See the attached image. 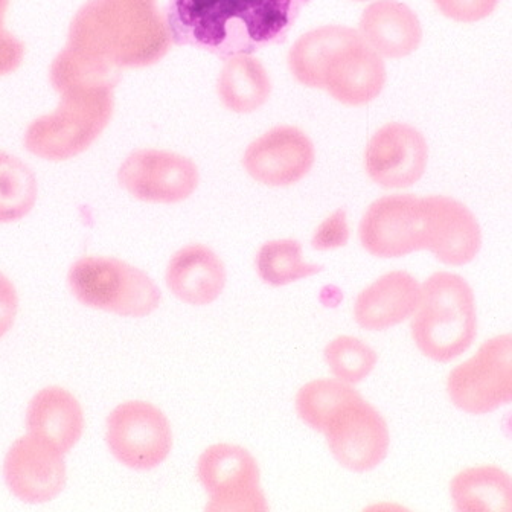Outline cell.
Wrapping results in <instances>:
<instances>
[{"label":"cell","mask_w":512,"mask_h":512,"mask_svg":"<svg viewBox=\"0 0 512 512\" xmlns=\"http://www.w3.org/2000/svg\"><path fill=\"white\" fill-rule=\"evenodd\" d=\"M313 0H167L173 45L226 61L285 43Z\"/></svg>","instance_id":"1"},{"label":"cell","mask_w":512,"mask_h":512,"mask_svg":"<svg viewBox=\"0 0 512 512\" xmlns=\"http://www.w3.org/2000/svg\"><path fill=\"white\" fill-rule=\"evenodd\" d=\"M49 80L60 104L26 128V150L51 162L74 159L87 150L112 121L119 74L64 48L52 61Z\"/></svg>","instance_id":"2"},{"label":"cell","mask_w":512,"mask_h":512,"mask_svg":"<svg viewBox=\"0 0 512 512\" xmlns=\"http://www.w3.org/2000/svg\"><path fill=\"white\" fill-rule=\"evenodd\" d=\"M66 46L121 72L164 60L173 40L157 0H89L72 19Z\"/></svg>","instance_id":"3"},{"label":"cell","mask_w":512,"mask_h":512,"mask_svg":"<svg viewBox=\"0 0 512 512\" xmlns=\"http://www.w3.org/2000/svg\"><path fill=\"white\" fill-rule=\"evenodd\" d=\"M410 330L416 348L433 362L458 359L477 336L473 288L456 273H433L423 284V298Z\"/></svg>","instance_id":"4"},{"label":"cell","mask_w":512,"mask_h":512,"mask_svg":"<svg viewBox=\"0 0 512 512\" xmlns=\"http://www.w3.org/2000/svg\"><path fill=\"white\" fill-rule=\"evenodd\" d=\"M72 296L84 307L119 317L150 316L159 308L162 293L138 267L113 256H83L68 272Z\"/></svg>","instance_id":"5"},{"label":"cell","mask_w":512,"mask_h":512,"mask_svg":"<svg viewBox=\"0 0 512 512\" xmlns=\"http://www.w3.org/2000/svg\"><path fill=\"white\" fill-rule=\"evenodd\" d=\"M196 473L208 494L206 511H269L258 462L241 445L221 442L206 448L199 456Z\"/></svg>","instance_id":"6"},{"label":"cell","mask_w":512,"mask_h":512,"mask_svg":"<svg viewBox=\"0 0 512 512\" xmlns=\"http://www.w3.org/2000/svg\"><path fill=\"white\" fill-rule=\"evenodd\" d=\"M359 238L363 249L377 258H403L429 249L426 197L394 194L375 200L360 221Z\"/></svg>","instance_id":"7"},{"label":"cell","mask_w":512,"mask_h":512,"mask_svg":"<svg viewBox=\"0 0 512 512\" xmlns=\"http://www.w3.org/2000/svg\"><path fill=\"white\" fill-rule=\"evenodd\" d=\"M448 397L468 415H488L512 403V334L482 343L447 380Z\"/></svg>","instance_id":"8"},{"label":"cell","mask_w":512,"mask_h":512,"mask_svg":"<svg viewBox=\"0 0 512 512\" xmlns=\"http://www.w3.org/2000/svg\"><path fill=\"white\" fill-rule=\"evenodd\" d=\"M106 444L119 464L150 471L170 456L173 429L167 415L153 403L124 401L107 416Z\"/></svg>","instance_id":"9"},{"label":"cell","mask_w":512,"mask_h":512,"mask_svg":"<svg viewBox=\"0 0 512 512\" xmlns=\"http://www.w3.org/2000/svg\"><path fill=\"white\" fill-rule=\"evenodd\" d=\"M118 182L141 202L176 205L196 192L200 173L197 165L182 154L141 148L125 157L118 170Z\"/></svg>","instance_id":"10"},{"label":"cell","mask_w":512,"mask_h":512,"mask_svg":"<svg viewBox=\"0 0 512 512\" xmlns=\"http://www.w3.org/2000/svg\"><path fill=\"white\" fill-rule=\"evenodd\" d=\"M324 435L333 458L354 473L375 470L391 445L388 423L362 395L334 415Z\"/></svg>","instance_id":"11"},{"label":"cell","mask_w":512,"mask_h":512,"mask_svg":"<svg viewBox=\"0 0 512 512\" xmlns=\"http://www.w3.org/2000/svg\"><path fill=\"white\" fill-rule=\"evenodd\" d=\"M429 162V145L420 130L389 122L372 136L365 150L369 179L384 189L410 188L420 182Z\"/></svg>","instance_id":"12"},{"label":"cell","mask_w":512,"mask_h":512,"mask_svg":"<svg viewBox=\"0 0 512 512\" xmlns=\"http://www.w3.org/2000/svg\"><path fill=\"white\" fill-rule=\"evenodd\" d=\"M316 162V148L301 128L278 125L244 151L243 167L255 182L272 188L296 185Z\"/></svg>","instance_id":"13"},{"label":"cell","mask_w":512,"mask_h":512,"mask_svg":"<svg viewBox=\"0 0 512 512\" xmlns=\"http://www.w3.org/2000/svg\"><path fill=\"white\" fill-rule=\"evenodd\" d=\"M63 453L34 436H20L4 459V480L17 499L29 505L51 502L64 490L68 468Z\"/></svg>","instance_id":"14"},{"label":"cell","mask_w":512,"mask_h":512,"mask_svg":"<svg viewBox=\"0 0 512 512\" xmlns=\"http://www.w3.org/2000/svg\"><path fill=\"white\" fill-rule=\"evenodd\" d=\"M386 78L383 57L360 37L333 55L325 71L324 90L337 103L362 107L380 96Z\"/></svg>","instance_id":"15"},{"label":"cell","mask_w":512,"mask_h":512,"mask_svg":"<svg viewBox=\"0 0 512 512\" xmlns=\"http://www.w3.org/2000/svg\"><path fill=\"white\" fill-rule=\"evenodd\" d=\"M423 298V285L410 273L394 270L363 288L352 308L366 331H386L413 317Z\"/></svg>","instance_id":"16"},{"label":"cell","mask_w":512,"mask_h":512,"mask_svg":"<svg viewBox=\"0 0 512 512\" xmlns=\"http://www.w3.org/2000/svg\"><path fill=\"white\" fill-rule=\"evenodd\" d=\"M430 211L429 252L447 266L470 264L482 247V232L473 212L447 196L426 197Z\"/></svg>","instance_id":"17"},{"label":"cell","mask_w":512,"mask_h":512,"mask_svg":"<svg viewBox=\"0 0 512 512\" xmlns=\"http://www.w3.org/2000/svg\"><path fill=\"white\" fill-rule=\"evenodd\" d=\"M228 273L220 256L205 244H188L168 261L165 282L174 298L191 307L214 304L224 292Z\"/></svg>","instance_id":"18"},{"label":"cell","mask_w":512,"mask_h":512,"mask_svg":"<svg viewBox=\"0 0 512 512\" xmlns=\"http://www.w3.org/2000/svg\"><path fill=\"white\" fill-rule=\"evenodd\" d=\"M26 432L68 455L83 438L86 416L78 398L61 386L40 389L25 413Z\"/></svg>","instance_id":"19"},{"label":"cell","mask_w":512,"mask_h":512,"mask_svg":"<svg viewBox=\"0 0 512 512\" xmlns=\"http://www.w3.org/2000/svg\"><path fill=\"white\" fill-rule=\"evenodd\" d=\"M359 32L375 52L392 60L413 54L423 40L420 19L398 0L372 2L360 17Z\"/></svg>","instance_id":"20"},{"label":"cell","mask_w":512,"mask_h":512,"mask_svg":"<svg viewBox=\"0 0 512 512\" xmlns=\"http://www.w3.org/2000/svg\"><path fill=\"white\" fill-rule=\"evenodd\" d=\"M357 29L325 25L305 32L288 51V69L302 86L324 89L325 71L333 55L360 39Z\"/></svg>","instance_id":"21"},{"label":"cell","mask_w":512,"mask_h":512,"mask_svg":"<svg viewBox=\"0 0 512 512\" xmlns=\"http://www.w3.org/2000/svg\"><path fill=\"white\" fill-rule=\"evenodd\" d=\"M272 80L253 55H235L224 61L217 78V95L226 109L240 115L256 112L269 101Z\"/></svg>","instance_id":"22"},{"label":"cell","mask_w":512,"mask_h":512,"mask_svg":"<svg viewBox=\"0 0 512 512\" xmlns=\"http://www.w3.org/2000/svg\"><path fill=\"white\" fill-rule=\"evenodd\" d=\"M450 496L459 512H512V476L496 465L467 468L453 477Z\"/></svg>","instance_id":"23"},{"label":"cell","mask_w":512,"mask_h":512,"mask_svg":"<svg viewBox=\"0 0 512 512\" xmlns=\"http://www.w3.org/2000/svg\"><path fill=\"white\" fill-rule=\"evenodd\" d=\"M359 397V392L351 384L337 378H317L299 389L295 400L296 413L305 426L324 435L334 415L349 401Z\"/></svg>","instance_id":"24"},{"label":"cell","mask_w":512,"mask_h":512,"mask_svg":"<svg viewBox=\"0 0 512 512\" xmlns=\"http://www.w3.org/2000/svg\"><path fill=\"white\" fill-rule=\"evenodd\" d=\"M255 269L264 284L285 287L317 275L324 270V266L307 263L298 240L282 238L267 241L260 247L256 252Z\"/></svg>","instance_id":"25"},{"label":"cell","mask_w":512,"mask_h":512,"mask_svg":"<svg viewBox=\"0 0 512 512\" xmlns=\"http://www.w3.org/2000/svg\"><path fill=\"white\" fill-rule=\"evenodd\" d=\"M37 197L34 171L19 157L0 151V224L23 220L36 206Z\"/></svg>","instance_id":"26"},{"label":"cell","mask_w":512,"mask_h":512,"mask_svg":"<svg viewBox=\"0 0 512 512\" xmlns=\"http://www.w3.org/2000/svg\"><path fill=\"white\" fill-rule=\"evenodd\" d=\"M324 359L334 378L354 386L371 375L378 354L359 337L339 336L325 346Z\"/></svg>","instance_id":"27"},{"label":"cell","mask_w":512,"mask_h":512,"mask_svg":"<svg viewBox=\"0 0 512 512\" xmlns=\"http://www.w3.org/2000/svg\"><path fill=\"white\" fill-rule=\"evenodd\" d=\"M442 16L459 23H476L496 11L500 0H433Z\"/></svg>","instance_id":"28"},{"label":"cell","mask_w":512,"mask_h":512,"mask_svg":"<svg viewBox=\"0 0 512 512\" xmlns=\"http://www.w3.org/2000/svg\"><path fill=\"white\" fill-rule=\"evenodd\" d=\"M349 240L348 218L345 209H337L330 217L319 224V228L311 238V246L319 252L339 249L346 246Z\"/></svg>","instance_id":"29"},{"label":"cell","mask_w":512,"mask_h":512,"mask_svg":"<svg viewBox=\"0 0 512 512\" xmlns=\"http://www.w3.org/2000/svg\"><path fill=\"white\" fill-rule=\"evenodd\" d=\"M10 0H0V77L13 74L25 57V45L5 28Z\"/></svg>","instance_id":"30"},{"label":"cell","mask_w":512,"mask_h":512,"mask_svg":"<svg viewBox=\"0 0 512 512\" xmlns=\"http://www.w3.org/2000/svg\"><path fill=\"white\" fill-rule=\"evenodd\" d=\"M19 311V295L16 285L10 278L0 272V340L4 339L14 322Z\"/></svg>","instance_id":"31"},{"label":"cell","mask_w":512,"mask_h":512,"mask_svg":"<svg viewBox=\"0 0 512 512\" xmlns=\"http://www.w3.org/2000/svg\"><path fill=\"white\" fill-rule=\"evenodd\" d=\"M351 2H368V0H351Z\"/></svg>","instance_id":"32"}]
</instances>
